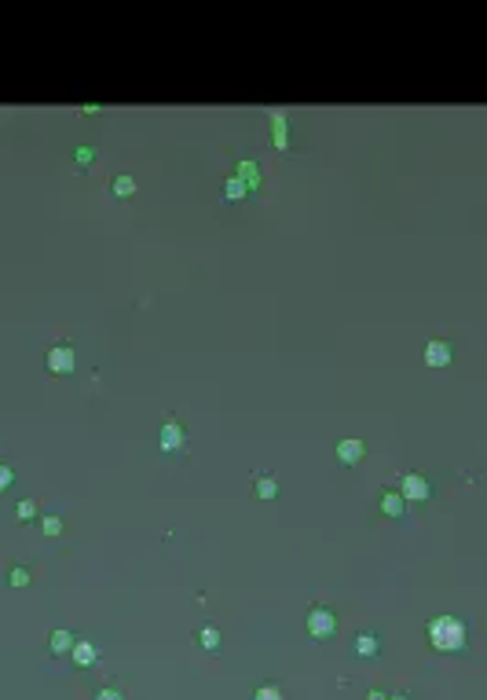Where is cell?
I'll use <instances>...</instances> for the list:
<instances>
[{
    "label": "cell",
    "instance_id": "obj_1",
    "mask_svg": "<svg viewBox=\"0 0 487 700\" xmlns=\"http://www.w3.org/2000/svg\"><path fill=\"white\" fill-rule=\"evenodd\" d=\"M429 642H432V649H440V653H462L465 649V642H469V631H465V623L458 616H436L429 623Z\"/></svg>",
    "mask_w": 487,
    "mask_h": 700
},
{
    "label": "cell",
    "instance_id": "obj_2",
    "mask_svg": "<svg viewBox=\"0 0 487 700\" xmlns=\"http://www.w3.org/2000/svg\"><path fill=\"white\" fill-rule=\"evenodd\" d=\"M304 627H308V634H312L315 642L334 638V631H337V616H334V609H326V605H312V609H308V620H304Z\"/></svg>",
    "mask_w": 487,
    "mask_h": 700
},
{
    "label": "cell",
    "instance_id": "obj_3",
    "mask_svg": "<svg viewBox=\"0 0 487 700\" xmlns=\"http://www.w3.org/2000/svg\"><path fill=\"white\" fill-rule=\"evenodd\" d=\"M45 367L59 378L73 374V370H77V352H73V345H51L48 356H45Z\"/></svg>",
    "mask_w": 487,
    "mask_h": 700
},
{
    "label": "cell",
    "instance_id": "obj_4",
    "mask_svg": "<svg viewBox=\"0 0 487 700\" xmlns=\"http://www.w3.org/2000/svg\"><path fill=\"white\" fill-rule=\"evenodd\" d=\"M399 484H403V487H399V495H403L407 503H429V498H432V484L421 473H403V476H399Z\"/></svg>",
    "mask_w": 487,
    "mask_h": 700
},
{
    "label": "cell",
    "instance_id": "obj_5",
    "mask_svg": "<svg viewBox=\"0 0 487 700\" xmlns=\"http://www.w3.org/2000/svg\"><path fill=\"white\" fill-rule=\"evenodd\" d=\"M377 510L385 514V517H392V521H403V517H407V498L399 495V492H392V487H381Z\"/></svg>",
    "mask_w": 487,
    "mask_h": 700
},
{
    "label": "cell",
    "instance_id": "obj_6",
    "mask_svg": "<svg viewBox=\"0 0 487 700\" xmlns=\"http://www.w3.org/2000/svg\"><path fill=\"white\" fill-rule=\"evenodd\" d=\"M334 455H337V462H341V466H355V462H363L366 444L359 440V437H345V440H337Z\"/></svg>",
    "mask_w": 487,
    "mask_h": 700
},
{
    "label": "cell",
    "instance_id": "obj_7",
    "mask_svg": "<svg viewBox=\"0 0 487 700\" xmlns=\"http://www.w3.org/2000/svg\"><path fill=\"white\" fill-rule=\"evenodd\" d=\"M184 440H187V429H184V422L173 415V418L162 426V451H165V455H168V451H179V448H184Z\"/></svg>",
    "mask_w": 487,
    "mask_h": 700
},
{
    "label": "cell",
    "instance_id": "obj_8",
    "mask_svg": "<svg viewBox=\"0 0 487 700\" xmlns=\"http://www.w3.org/2000/svg\"><path fill=\"white\" fill-rule=\"evenodd\" d=\"M454 359V352H451V341H443V337H432V341L425 345V363L432 367V370H443Z\"/></svg>",
    "mask_w": 487,
    "mask_h": 700
},
{
    "label": "cell",
    "instance_id": "obj_9",
    "mask_svg": "<svg viewBox=\"0 0 487 700\" xmlns=\"http://www.w3.org/2000/svg\"><path fill=\"white\" fill-rule=\"evenodd\" d=\"M352 653L355 656H363V660H370V656H377L381 653V638L374 631H363V634H355V642H352Z\"/></svg>",
    "mask_w": 487,
    "mask_h": 700
},
{
    "label": "cell",
    "instance_id": "obj_10",
    "mask_svg": "<svg viewBox=\"0 0 487 700\" xmlns=\"http://www.w3.org/2000/svg\"><path fill=\"white\" fill-rule=\"evenodd\" d=\"M73 642H77V638H73L70 631L55 627V631H51V638H48V653H51V656H66V653L73 649Z\"/></svg>",
    "mask_w": 487,
    "mask_h": 700
},
{
    "label": "cell",
    "instance_id": "obj_11",
    "mask_svg": "<svg viewBox=\"0 0 487 700\" xmlns=\"http://www.w3.org/2000/svg\"><path fill=\"white\" fill-rule=\"evenodd\" d=\"M70 656H73V664H77V667H92L95 656H99V649H95L92 642H81V638H77V642H73V649H70Z\"/></svg>",
    "mask_w": 487,
    "mask_h": 700
},
{
    "label": "cell",
    "instance_id": "obj_12",
    "mask_svg": "<svg viewBox=\"0 0 487 700\" xmlns=\"http://www.w3.org/2000/svg\"><path fill=\"white\" fill-rule=\"evenodd\" d=\"M235 176H238L246 187H260V165L249 162V158H242V162L235 165Z\"/></svg>",
    "mask_w": 487,
    "mask_h": 700
},
{
    "label": "cell",
    "instance_id": "obj_13",
    "mask_svg": "<svg viewBox=\"0 0 487 700\" xmlns=\"http://www.w3.org/2000/svg\"><path fill=\"white\" fill-rule=\"evenodd\" d=\"M110 191H114V198H132V195H136V180H132L129 173H121V176H114Z\"/></svg>",
    "mask_w": 487,
    "mask_h": 700
},
{
    "label": "cell",
    "instance_id": "obj_14",
    "mask_svg": "<svg viewBox=\"0 0 487 700\" xmlns=\"http://www.w3.org/2000/svg\"><path fill=\"white\" fill-rule=\"evenodd\" d=\"M8 583H12L15 590H23V587H29V583H34V572H29L26 565H12V572H8Z\"/></svg>",
    "mask_w": 487,
    "mask_h": 700
},
{
    "label": "cell",
    "instance_id": "obj_15",
    "mask_svg": "<svg viewBox=\"0 0 487 700\" xmlns=\"http://www.w3.org/2000/svg\"><path fill=\"white\" fill-rule=\"evenodd\" d=\"M198 645H202V649H209V653L220 649V631L213 627V623H205V627L198 631Z\"/></svg>",
    "mask_w": 487,
    "mask_h": 700
},
{
    "label": "cell",
    "instance_id": "obj_16",
    "mask_svg": "<svg viewBox=\"0 0 487 700\" xmlns=\"http://www.w3.org/2000/svg\"><path fill=\"white\" fill-rule=\"evenodd\" d=\"M246 184H242L238 176H227V184H224V195H227V202H242V198H246Z\"/></svg>",
    "mask_w": 487,
    "mask_h": 700
},
{
    "label": "cell",
    "instance_id": "obj_17",
    "mask_svg": "<svg viewBox=\"0 0 487 700\" xmlns=\"http://www.w3.org/2000/svg\"><path fill=\"white\" fill-rule=\"evenodd\" d=\"M279 495V481L275 476H257V498H275Z\"/></svg>",
    "mask_w": 487,
    "mask_h": 700
},
{
    "label": "cell",
    "instance_id": "obj_18",
    "mask_svg": "<svg viewBox=\"0 0 487 700\" xmlns=\"http://www.w3.org/2000/svg\"><path fill=\"white\" fill-rule=\"evenodd\" d=\"M253 700H286V697H282V689H279V686L264 682V686H257V693H253Z\"/></svg>",
    "mask_w": 487,
    "mask_h": 700
},
{
    "label": "cell",
    "instance_id": "obj_19",
    "mask_svg": "<svg viewBox=\"0 0 487 700\" xmlns=\"http://www.w3.org/2000/svg\"><path fill=\"white\" fill-rule=\"evenodd\" d=\"M15 517H18V521H34V517H37V503H34V498H23V503L15 506Z\"/></svg>",
    "mask_w": 487,
    "mask_h": 700
},
{
    "label": "cell",
    "instance_id": "obj_20",
    "mask_svg": "<svg viewBox=\"0 0 487 700\" xmlns=\"http://www.w3.org/2000/svg\"><path fill=\"white\" fill-rule=\"evenodd\" d=\"M40 528H45V535H59V532H62V517H55V514H48L45 521H40Z\"/></svg>",
    "mask_w": 487,
    "mask_h": 700
},
{
    "label": "cell",
    "instance_id": "obj_21",
    "mask_svg": "<svg viewBox=\"0 0 487 700\" xmlns=\"http://www.w3.org/2000/svg\"><path fill=\"white\" fill-rule=\"evenodd\" d=\"M271 125H275V147H286V118H282V114H275Z\"/></svg>",
    "mask_w": 487,
    "mask_h": 700
},
{
    "label": "cell",
    "instance_id": "obj_22",
    "mask_svg": "<svg viewBox=\"0 0 487 700\" xmlns=\"http://www.w3.org/2000/svg\"><path fill=\"white\" fill-rule=\"evenodd\" d=\"M15 484V473H12V466H4L0 462V492H8V487Z\"/></svg>",
    "mask_w": 487,
    "mask_h": 700
},
{
    "label": "cell",
    "instance_id": "obj_23",
    "mask_svg": "<svg viewBox=\"0 0 487 700\" xmlns=\"http://www.w3.org/2000/svg\"><path fill=\"white\" fill-rule=\"evenodd\" d=\"M73 158H77V165H92V162H95V151H92V147H77V151H73Z\"/></svg>",
    "mask_w": 487,
    "mask_h": 700
},
{
    "label": "cell",
    "instance_id": "obj_24",
    "mask_svg": "<svg viewBox=\"0 0 487 700\" xmlns=\"http://www.w3.org/2000/svg\"><path fill=\"white\" fill-rule=\"evenodd\" d=\"M95 700H125V697H121V689H114V686H103L99 693H95Z\"/></svg>",
    "mask_w": 487,
    "mask_h": 700
},
{
    "label": "cell",
    "instance_id": "obj_25",
    "mask_svg": "<svg viewBox=\"0 0 487 700\" xmlns=\"http://www.w3.org/2000/svg\"><path fill=\"white\" fill-rule=\"evenodd\" d=\"M366 700H388V697H385V689H370Z\"/></svg>",
    "mask_w": 487,
    "mask_h": 700
},
{
    "label": "cell",
    "instance_id": "obj_26",
    "mask_svg": "<svg viewBox=\"0 0 487 700\" xmlns=\"http://www.w3.org/2000/svg\"><path fill=\"white\" fill-rule=\"evenodd\" d=\"M388 700H410L407 693H396V697H388Z\"/></svg>",
    "mask_w": 487,
    "mask_h": 700
}]
</instances>
